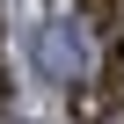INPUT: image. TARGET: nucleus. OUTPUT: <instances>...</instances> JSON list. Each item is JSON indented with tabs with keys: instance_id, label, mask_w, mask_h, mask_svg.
I'll return each mask as SVG.
<instances>
[{
	"instance_id": "f257e3e1",
	"label": "nucleus",
	"mask_w": 124,
	"mask_h": 124,
	"mask_svg": "<svg viewBox=\"0 0 124 124\" xmlns=\"http://www.w3.org/2000/svg\"><path fill=\"white\" fill-rule=\"evenodd\" d=\"M29 66H37V73H51V80H80V73H88V37H80L73 22H51V29H37V44H29Z\"/></svg>"
},
{
	"instance_id": "f03ea898",
	"label": "nucleus",
	"mask_w": 124,
	"mask_h": 124,
	"mask_svg": "<svg viewBox=\"0 0 124 124\" xmlns=\"http://www.w3.org/2000/svg\"><path fill=\"white\" fill-rule=\"evenodd\" d=\"M66 88H73V102H66V117H73V124H109V95H102L88 73H80V80H66Z\"/></svg>"
},
{
	"instance_id": "7ed1b4c3",
	"label": "nucleus",
	"mask_w": 124,
	"mask_h": 124,
	"mask_svg": "<svg viewBox=\"0 0 124 124\" xmlns=\"http://www.w3.org/2000/svg\"><path fill=\"white\" fill-rule=\"evenodd\" d=\"M102 95H109V109H124V37H109V51H102V80H95Z\"/></svg>"
},
{
	"instance_id": "20e7f679",
	"label": "nucleus",
	"mask_w": 124,
	"mask_h": 124,
	"mask_svg": "<svg viewBox=\"0 0 124 124\" xmlns=\"http://www.w3.org/2000/svg\"><path fill=\"white\" fill-rule=\"evenodd\" d=\"M80 15H88L95 29H117V15H124V0H80Z\"/></svg>"
},
{
	"instance_id": "39448f33",
	"label": "nucleus",
	"mask_w": 124,
	"mask_h": 124,
	"mask_svg": "<svg viewBox=\"0 0 124 124\" xmlns=\"http://www.w3.org/2000/svg\"><path fill=\"white\" fill-rule=\"evenodd\" d=\"M0 124H8V66H0Z\"/></svg>"
}]
</instances>
